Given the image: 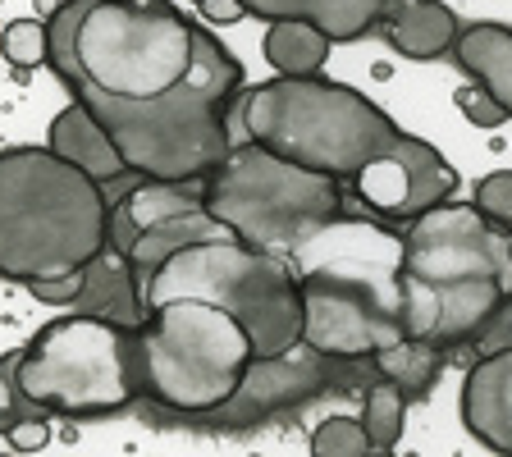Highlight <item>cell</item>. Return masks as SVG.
Segmentation results:
<instances>
[{"instance_id": "obj_1", "label": "cell", "mask_w": 512, "mask_h": 457, "mask_svg": "<svg viewBox=\"0 0 512 457\" xmlns=\"http://www.w3.org/2000/svg\"><path fill=\"white\" fill-rule=\"evenodd\" d=\"M46 42L69 96L147 101L188 78L197 23L170 0H60Z\"/></svg>"}, {"instance_id": "obj_2", "label": "cell", "mask_w": 512, "mask_h": 457, "mask_svg": "<svg viewBox=\"0 0 512 457\" xmlns=\"http://www.w3.org/2000/svg\"><path fill=\"white\" fill-rule=\"evenodd\" d=\"M243 87V64L211 28L197 23L192 69L170 92L147 101L115 96H78L110 128L119 156L133 179L156 183H202L229 156V106Z\"/></svg>"}, {"instance_id": "obj_3", "label": "cell", "mask_w": 512, "mask_h": 457, "mask_svg": "<svg viewBox=\"0 0 512 457\" xmlns=\"http://www.w3.org/2000/svg\"><path fill=\"white\" fill-rule=\"evenodd\" d=\"M110 238V192L51 147L0 151V279L74 275Z\"/></svg>"}, {"instance_id": "obj_4", "label": "cell", "mask_w": 512, "mask_h": 457, "mask_svg": "<svg viewBox=\"0 0 512 457\" xmlns=\"http://www.w3.org/2000/svg\"><path fill=\"white\" fill-rule=\"evenodd\" d=\"M403 128L384 115L366 92L316 74V78H266V83L238 87L229 106V138L256 142L293 160L302 170L330 174L348 183L375 156L398 142Z\"/></svg>"}, {"instance_id": "obj_5", "label": "cell", "mask_w": 512, "mask_h": 457, "mask_svg": "<svg viewBox=\"0 0 512 457\" xmlns=\"http://www.w3.org/2000/svg\"><path fill=\"white\" fill-rule=\"evenodd\" d=\"M202 202L229 238L298 261L302 247L343 220L348 192L330 174L302 170L256 142H234L202 179Z\"/></svg>"}, {"instance_id": "obj_6", "label": "cell", "mask_w": 512, "mask_h": 457, "mask_svg": "<svg viewBox=\"0 0 512 457\" xmlns=\"http://www.w3.org/2000/svg\"><path fill=\"white\" fill-rule=\"evenodd\" d=\"M147 307L174 298H197L224 307L252 339L256 357H275L302 343V293L298 266L288 256H270L238 238L183 247L151 279H142Z\"/></svg>"}, {"instance_id": "obj_7", "label": "cell", "mask_w": 512, "mask_h": 457, "mask_svg": "<svg viewBox=\"0 0 512 457\" xmlns=\"http://www.w3.org/2000/svg\"><path fill=\"white\" fill-rule=\"evenodd\" d=\"M252 357L247 330L224 307L197 298L156 302L138 330L142 398L170 416L202 421L234 398Z\"/></svg>"}, {"instance_id": "obj_8", "label": "cell", "mask_w": 512, "mask_h": 457, "mask_svg": "<svg viewBox=\"0 0 512 457\" xmlns=\"http://www.w3.org/2000/svg\"><path fill=\"white\" fill-rule=\"evenodd\" d=\"M19 389L46 416L92 421L142 403L138 330L96 316L46 320L19 348Z\"/></svg>"}, {"instance_id": "obj_9", "label": "cell", "mask_w": 512, "mask_h": 457, "mask_svg": "<svg viewBox=\"0 0 512 457\" xmlns=\"http://www.w3.org/2000/svg\"><path fill=\"white\" fill-rule=\"evenodd\" d=\"M302 293V348L334 362H371L380 348L403 339L398 325V284H380L357 266H307L298 270Z\"/></svg>"}, {"instance_id": "obj_10", "label": "cell", "mask_w": 512, "mask_h": 457, "mask_svg": "<svg viewBox=\"0 0 512 457\" xmlns=\"http://www.w3.org/2000/svg\"><path fill=\"white\" fill-rule=\"evenodd\" d=\"M211 238H224V224L206 211L202 183L128 179L124 192H110L106 243L128 256L138 279H151L183 247L211 243Z\"/></svg>"}, {"instance_id": "obj_11", "label": "cell", "mask_w": 512, "mask_h": 457, "mask_svg": "<svg viewBox=\"0 0 512 457\" xmlns=\"http://www.w3.org/2000/svg\"><path fill=\"white\" fill-rule=\"evenodd\" d=\"M512 279L508 234H499L471 202L430 206L398 234V270L407 284H462V279Z\"/></svg>"}, {"instance_id": "obj_12", "label": "cell", "mask_w": 512, "mask_h": 457, "mask_svg": "<svg viewBox=\"0 0 512 457\" xmlns=\"http://www.w3.org/2000/svg\"><path fill=\"white\" fill-rule=\"evenodd\" d=\"M371 380H380L371 362H334V357H320L298 343V348L275 352V357H252L234 398L215 407L211 416H202V426L256 430L284 412H298L330 389H366Z\"/></svg>"}, {"instance_id": "obj_13", "label": "cell", "mask_w": 512, "mask_h": 457, "mask_svg": "<svg viewBox=\"0 0 512 457\" xmlns=\"http://www.w3.org/2000/svg\"><path fill=\"white\" fill-rule=\"evenodd\" d=\"M352 192L357 202L389 224H407L416 215H426L430 206L453 202L458 192V170L448 165V156H439V147H430L416 133H398V142L384 156H375L371 165L352 174Z\"/></svg>"}, {"instance_id": "obj_14", "label": "cell", "mask_w": 512, "mask_h": 457, "mask_svg": "<svg viewBox=\"0 0 512 457\" xmlns=\"http://www.w3.org/2000/svg\"><path fill=\"white\" fill-rule=\"evenodd\" d=\"M398 284V325L412 339H426L444 352L471 348L476 334L490 325L499 302L512 293V279H462V284Z\"/></svg>"}, {"instance_id": "obj_15", "label": "cell", "mask_w": 512, "mask_h": 457, "mask_svg": "<svg viewBox=\"0 0 512 457\" xmlns=\"http://www.w3.org/2000/svg\"><path fill=\"white\" fill-rule=\"evenodd\" d=\"M458 412L476 444H485L499 457H512V348L476 357L467 366Z\"/></svg>"}, {"instance_id": "obj_16", "label": "cell", "mask_w": 512, "mask_h": 457, "mask_svg": "<svg viewBox=\"0 0 512 457\" xmlns=\"http://www.w3.org/2000/svg\"><path fill=\"white\" fill-rule=\"evenodd\" d=\"M46 147H51L60 160L78 165L83 174H92L106 192L124 188V183L133 179L128 165H124V156H119V147H115V138H110V128L101 124L96 110L87 106V101H78V96L51 119V128H46Z\"/></svg>"}, {"instance_id": "obj_17", "label": "cell", "mask_w": 512, "mask_h": 457, "mask_svg": "<svg viewBox=\"0 0 512 457\" xmlns=\"http://www.w3.org/2000/svg\"><path fill=\"white\" fill-rule=\"evenodd\" d=\"M69 311L110 320V325H124V330H142L151 316L147 298H142L138 270L128 266V256H119L110 243L83 266V288H78V298Z\"/></svg>"}, {"instance_id": "obj_18", "label": "cell", "mask_w": 512, "mask_h": 457, "mask_svg": "<svg viewBox=\"0 0 512 457\" xmlns=\"http://www.w3.org/2000/svg\"><path fill=\"white\" fill-rule=\"evenodd\" d=\"M375 32H380L403 60L430 64V60L453 55L462 19L448 10L444 0H384Z\"/></svg>"}, {"instance_id": "obj_19", "label": "cell", "mask_w": 512, "mask_h": 457, "mask_svg": "<svg viewBox=\"0 0 512 457\" xmlns=\"http://www.w3.org/2000/svg\"><path fill=\"white\" fill-rule=\"evenodd\" d=\"M247 10V19L261 23H316L334 46L339 42H362L366 32H375L384 0H238Z\"/></svg>"}, {"instance_id": "obj_20", "label": "cell", "mask_w": 512, "mask_h": 457, "mask_svg": "<svg viewBox=\"0 0 512 457\" xmlns=\"http://www.w3.org/2000/svg\"><path fill=\"white\" fill-rule=\"evenodd\" d=\"M453 64L471 83L485 87L512 119V28L508 23H462L458 46H453Z\"/></svg>"}, {"instance_id": "obj_21", "label": "cell", "mask_w": 512, "mask_h": 457, "mask_svg": "<svg viewBox=\"0 0 512 457\" xmlns=\"http://www.w3.org/2000/svg\"><path fill=\"white\" fill-rule=\"evenodd\" d=\"M371 366L380 380L403 389L407 403H416V398H430V389L439 384V375H444V366H448V352L435 348V343H426V339L403 334V339H394L389 348L375 352Z\"/></svg>"}, {"instance_id": "obj_22", "label": "cell", "mask_w": 512, "mask_h": 457, "mask_svg": "<svg viewBox=\"0 0 512 457\" xmlns=\"http://www.w3.org/2000/svg\"><path fill=\"white\" fill-rule=\"evenodd\" d=\"M334 42L316 23H302V19H288V23H270L266 37H261V55L275 74L284 78H316L330 60Z\"/></svg>"}, {"instance_id": "obj_23", "label": "cell", "mask_w": 512, "mask_h": 457, "mask_svg": "<svg viewBox=\"0 0 512 457\" xmlns=\"http://www.w3.org/2000/svg\"><path fill=\"white\" fill-rule=\"evenodd\" d=\"M362 426L371 435V448H384L394 453L398 439L407 430V394L394 389L389 380H371L362 389Z\"/></svg>"}, {"instance_id": "obj_24", "label": "cell", "mask_w": 512, "mask_h": 457, "mask_svg": "<svg viewBox=\"0 0 512 457\" xmlns=\"http://www.w3.org/2000/svg\"><path fill=\"white\" fill-rule=\"evenodd\" d=\"M371 435H366L362 416H325L311 430V457H366Z\"/></svg>"}, {"instance_id": "obj_25", "label": "cell", "mask_w": 512, "mask_h": 457, "mask_svg": "<svg viewBox=\"0 0 512 457\" xmlns=\"http://www.w3.org/2000/svg\"><path fill=\"white\" fill-rule=\"evenodd\" d=\"M0 55L14 64V69H37V64L51 60V42H46V19H14L0 32Z\"/></svg>"}, {"instance_id": "obj_26", "label": "cell", "mask_w": 512, "mask_h": 457, "mask_svg": "<svg viewBox=\"0 0 512 457\" xmlns=\"http://www.w3.org/2000/svg\"><path fill=\"white\" fill-rule=\"evenodd\" d=\"M471 206H476L499 234H512V170L485 174V179L476 183V192H471Z\"/></svg>"}, {"instance_id": "obj_27", "label": "cell", "mask_w": 512, "mask_h": 457, "mask_svg": "<svg viewBox=\"0 0 512 457\" xmlns=\"http://www.w3.org/2000/svg\"><path fill=\"white\" fill-rule=\"evenodd\" d=\"M28 412H42V407H32L19 389V348L14 352H0V439L14 421H23Z\"/></svg>"}, {"instance_id": "obj_28", "label": "cell", "mask_w": 512, "mask_h": 457, "mask_svg": "<svg viewBox=\"0 0 512 457\" xmlns=\"http://www.w3.org/2000/svg\"><path fill=\"white\" fill-rule=\"evenodd\" d=\"M453 106L462 110V119H467V124L485 128V133H490V128H503V124H508V110H503L499 101H494V96L485 92L480 83H471V78L458 87V92H453Z\"/></svg>"}, {"instance_id": "obj_29", "label": "cell", "mask_w": 512, "mask_h": 457, "mask_svg": "<svg viewBox=\"0 0 512 457\" xmlns=\"http://www.w3.org/2000/svg\"><path fill=\"white\" fill-rule=\"evenodd\" d=\"M512 348V293L499 302V311L490 316V325L476 334V343H471V357H490V352H503Z\"/></svg>"}, {"instance_id": "obj_30", "label": "cell", "mask_w": 512, "mask_h": 457, "mask_svg": "<svg viewBox=\"0 0 512 457\" xmlns=\"http://www.w3.org/2000/svg\"><path fill=\"white\" fill-rule=\"evenodd\" d=\"M5 444H10L14 453H37V448H46L51 444V416L28 412L23 421H14V426L5 430Z\"/></svg>"}, {"instance_id": "obj_31", "label": "cell", "mask_w": 512, "mask_h": 457, "mask_svg": "<svg viewBox=\"0 0 512 457\" xmlns=\"http://www.w3.org/2000/svg\"><path fill=\"white\" fill-rule=\"evenodd\" d=\"M197 10H202V19L211 23V28H229V23L247 19V10L238 5V0H192Z\"/></svg>"}, {"instance_id": "obj_32", "label": "cell", "mask_w": 512, "mask_h": 457, "mask_svg": "<svg viewBox=\"0 0 512 457\" xmlns=\"http://www.w3.org/2000/svg\"><path fill=\"white\" fill-rule=\"evenodd\" d=\"M366 457H398V453H384V448H371V453H366Z\"/></svg>"}, {"instance_id": "obj_33", "label": "cell", "mask_w": 512, "mask_h": 457, "mask_svg": "<svg viewBox=\"0 0 512 457\" xmlns=\"http://www.w3.org/2000/svg\"><path fill=\"white\" fill-rule=\"evenodd\" d=\"M508 261H512V234H508Z\"/></svg>"}]
</instances>
